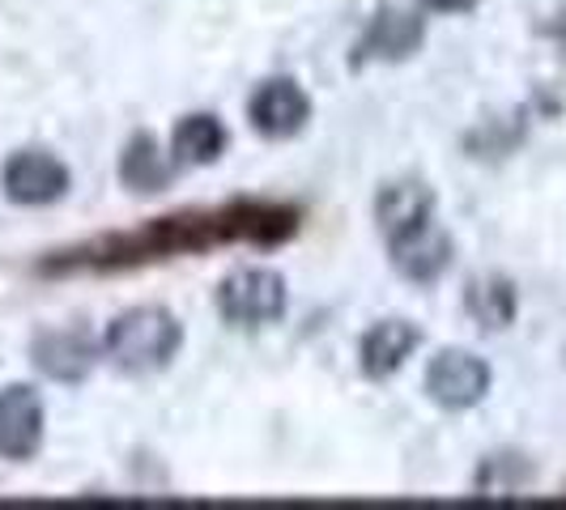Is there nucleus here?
Masks as SVG:
<instances>
[{"instance_id":"nucleus-1","label":"nucleus","mask_w":566,"mask_h":510,"mask_svg":"<svg viewBox=\"0 0 566 510\" xmlns=\"http://www.w3.org/2000/svg\"><path fill=\"white\" fill-rule=\"evenodd\" d=\"M179 344H184V328L175 323V315L163 307H137V311H124L107 328L103 353L128 374H149V370L167 366L179 353Z\"/></svg>"},{"instance_id":"nucleus-2","label":"nucleus","mask_w":566,"mask_h":510,"mask_svg":"<svg viewBox=\"0 0 566 510\" xmlns=\"http://www.w3.org/2000/svg\"><path fill=\"white\" fill-rule=\"evenodd\" d=\"M218 302L230 323L260 328V323H273L285 315V281L273 268H239L234 277L222 281Z\"/></svg>"},{"instance_id":"nucleus-3","label":"nucleus","mask_w":566,"mask_h":510,"mask_svg":"<svg viewBox=\"0 0 566 510\" xmlns=\"http://www.w3.org/2000/svg\"><path fill=\"white\" fill-rule=\"evenodd\" d=\"M426 392L443 408H473L490 392V366L464 349H443L426 370Z\"/></svg>"},{"instance_id":"nucleus-4","label":"nucleus","mask_w":566,"mask_h":510,"mask_svg":"<svg viewBox=\"0 0 566 510\" xmlns=\"http://www.w3.org/2000/svg\"><path fill=\"white\" fill-rule=\"evenodd\" d=\"M0 183L13 204H52L69 192V170L48 149H22L4 162Z\"/></svg>"},{"instance_id":"nucleus-5","label":"nucleus","mask_w":566,"mask_h":510,"mask_svg":"<svg viewBox=\"0 0 566 510\" xmlns=\"http://www.w3.org/2000/svg\"><path fill=\"white\" fill-rule=\"evenodd\" d=\"M248 115H252V128L264 132V137H294L312 115V98L303 94L298 82L273 77V82H264L252 94Z\"/></svg>"},{"instance_id":"nucleus-6","label":"nucleus","mask_w":566,"mask_h":510,"mask_svg":"<svg viewBox=\"0 0 566 510\" xmlns=\"http://www.w3.org/2000/svg\"><path fill=\"white\" fill-rule=\"evenodd\" d=\"M43 443V400L22 383L0 392V455L30 459Z\"/></svg>"},{"instance_id":"nucleus-7","label":"nucleus","mask_w":566,"mask_h":510,"mask_svg":"<svg viewBox=\"0 0 566 510\" xmlns=\"http://www.w3.org/2000/svg\"><path fill=\"white\" fill-rule=\"evenodd\" d=\"M392 264L409 281H434L452 264V238L443 230H434L430 222L409 230V234H397L392 238Z\"/></svg>"},{"instance_id":"nucleus-8","label":"nucleus","mask_w":566,"mask_h":510,"mask_svg":"<svg viewBox=\"0 0 566 510\" xmlns=\"http://www.w3.org/2000/svg\"><path fill=\"white\" fill-rule=\"evenodd\" d=\"M94 358H98L94 340L77 332V328L43 332L34 340V366L43 370L48 379H60V383H77L85 370L94 366Z\"/></svg>"},{"instance_id":"nucleus-9","label":"nucleus","mask_w":566,"mask_h":510,"mask_svg":"<svg viewBox=\"0 0 566 510\" xmlns=\"http://www.w3.org/2000/svg\"><path fill=\"white\" fill-rule=\"evenodd\" d=\"M418 344H422V337H418L413 323L384 319V323H375L367 337H363V370H367L370 379H388V374H397L413 358Z\"/></svg>"},{"instance_id":"nucleus-10","label":"nucleus","mask_w":566,"mask_h":510,"mask_svg":"<svg viewBox=\"0 0 566 510\" xmlns=\"http://www.w3.org/2000/svg\"><path fill=\"white\" fill-rule=\"evenodd\" d=\"M422 39H426V26L418 13H409V9H384L370 22L367 39H363V56L405 60L422 47Z\"/></svg>"},{"instance_id":"nucleus-11","label":"nucleus","mask_w":566,"mask_h":510,"mask_svg":"<svg viewBox=\"0 0 566 510\" xmlns=\"http://www.w3.org/2000/svg\"><path fill=\"white\" fill-rule=\"evenodd\" d=\"M430 213H434V196L426 192L422 183H413V179L384 188V192H379V204H375V217H379V226H384L388 238L426 226Z\"/></svg>"},{"instance_id":"nucleus-12","label":"nucleus","mask_w":566,"mask_h":510,"mask_svg":"<svg viewBox=\"0 0 566 510\" xmlns=\"http://www.w3.org/2000/svg\"><path fill=\"white\" fill-rule=\"evenodd\" d=\"M222 149H227V128H222L218 115H209V111L179 119V128H175V137H170V158H175V167H209V162H218Z\"/></svg>"},{"instance_id":"nucleus-13","label":"nucleus","mask_w":566,"mask_h":510,"mask_svg":"<svg viewBox=\"0 0 566 510\" xmlns=\"http://www.w3.org/2000/svg\"><path fill=\"white\" fill-rule=\"evenodd\" d=\"M119 174H124V183H128V188H137V192H158V188L170 179L167 153L158 149L154 137H137V141L124 149Z\"/></svg>"},{"instance_id":"nucleus-14","label":"nucleus","mask_w":566,"mask_h":510,"mask_svg":"<svg viewBox=\"0 0 566 510\" xmlns=\"http://www.w3.org/2000/svg\"><path fill=\"white\" fill-rule=\"evenodd\" d=\"M469 311L478 315L482 328H503L515 311V298H511V285L503 281H482L469 289Z\"/></svg>"},{"instance_id":"nucleus-15","label":"nucleus","mask_w":566,"mask_h":510,"mask_svg":"<svg viewBox=\"0 0 566 510\" xmlns=\"http://www.w3.org/2000/svg\"><path fill=\"white\" fill-rule=\"evenodd\" d=\"M430 9H439V13H464V9H473L478 0H426Z\"/></svg>"}]
</instances>
